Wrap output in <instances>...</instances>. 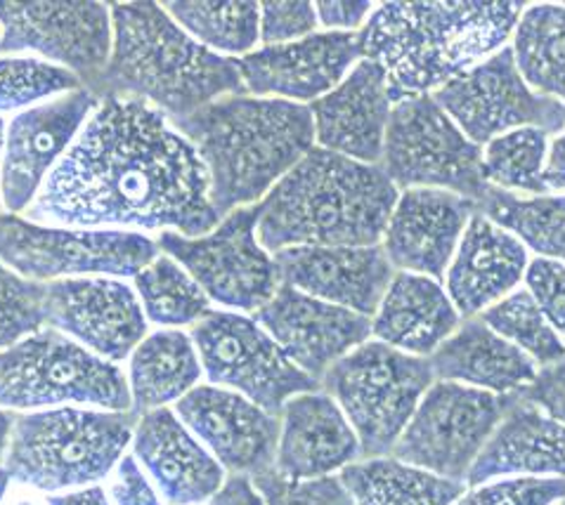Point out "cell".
I'll use <instances>...</instances> for the list:
<instances>
[{
    "label": "cell",
    "mask_w": 565,
    "mask_h": 505,
    "mask_svg": "<svg viewBox=\"0 0 565 505\" xmlns=\"http://www.w3.org/2000/svg\"><path fill=\"white\" fill-rule=\"evenodd\" d=\"M24 217L81 229L175 232L190 239L223 221L194 144L169 116L130 97H99Z\"/></svg>",
    "instance_id": "obj_1"
},
{
    "label": "cell",
    "mask_w": 565,
    "mask_h": 505,
    "mask_svg": "<svg viewBox=\"0 0 565 505\" xmlns=\"http://www.w3.org/2000/svg\"><path fill=\"white\" fill-rule=\"evenodd\" d=\"M525 3H384L358 33L360 57L384 66L393 105L469 72L516 29Z\"/></svg>",
    "instance_id": "obj_2"
},
{
    "label": "cell",
    "mask_w": 565,
    "mask_h": 505,
    "mask_svg": "<svg viewBox=\"0 0 565 505\" xmlns=\"http://www.w3.org/2000/svg\"><path fill=\"white\" fill-rule=\"evenodd\" d=\"M111 29V57L88 88L97 97L140 99L173 121L246 93L237 60L194 41L161 3H114Z\"/></svg>",
    "instance_id": "obj_3"
},
{
    "label": "cell",
    "mask_w": 565,
    "mask_h": 505,
    "mask_svg": "<svg viewBox=\"0 0 565 505\" xmlns=\"http://www.w3.org/2000/svg\"><path fill=\"white\" fill-rule=\"evenodd\" d=\"M173 126L202 157L221 217L258 206L315 147L310 107L277 97L230 95L173 119Z\"/></svg>",
    "instance_id": "obj_4"
},
{
    "label": "cell",
    "mask_w": 565,
    "mask_h": 505,
    "mask_svg": "<svg viewBox=\"0 0 565 505\" xmlns=\"http://www.w3.org/2000/svg\"><path fill=\"white\" fill-rule=\"evenodd\" d=\"M395 204L397 187L379 165L312 147L258 204V241L268 253L376 246Z\"/></svg>",
    "instance_id": "obj_5"
},
{
    "label": "cell",
    "mask_w": 565,
    "mask_h": 505,
    "mask_svg": "<svg viewBox=\"0 0 565 505\" xmlns=\"http://www.w3.org/2000/svg\"><path fill=\"white\" fill-rule=\"evenodd\" d=\"M136 426V411L55 407L22 413L14 420L3 468L26 490H83L111 475Z\"/></svg>",
    "instance_id": "obj_6"
},
{
    "label": "cell",
    "mask_w": 565,
    "mask_h": 505,
    "mask_svg": "<svg viewBox=\"0 0 565 505\" xmlns=\"http://www.w3.org/2000/svg\"><path fill=\"white\" fill-rule=\"evenodd\" d=\"M0 407L8 411L55 407L132 411V399L119 366L43 326L0 350Z\"/></svg>",
    "instance_id": "obj_7"
},
{
    "label": "cell",
    "mask_w": 565,
    "mask_h": 505,
    "mask_svg": "<svg viewBox=\"0 0 565 505\" xmlns=\"http://www.w3.org/2000/svg\"><path fill=\"white\" fill-rule=\"evenodd\" d=\"M434 378L430 359L409 357L381 341L362 343L322 376L327 395L353 426L364 459L393 451Z\"/></svg>",
    "instance_id": "obj_8"
},
{
    "label": "cell",
    "mask_w": 565,
    "mask_h": 505,
    "mask_svg": "<svg viewBox=\"0 0 565 505\" xmlns=\"http://www.w3.org/2000/svg\"><path fill=\"white\" fill-rule=\"evenodd\" d=\"M157 239L138 232L81 229L0 213V260L31 281L136 277L159 256Z\"/></svg>",
    "instance_id": "obj_9"
},
{
    "label": "cell",
    "mask_w": 565,
    "mask_h": 505,
    "mask_svg": "<svg viewBox=\"0 0 565 505\" xmlns=\"http://www.w3.org/2000/svg\"><path fill=\"white\" fill-rule=\"evenodd\" d=\"M381 171L395 187H443L476 204L490 187L483 151L430 95L407 97L391 109Z\"/></svg>",
    "instance_id": "obj_10"
},
{
    "label": "cell",
    "mask_w": 565,
    "mask_h": 505,
    "mask_svg": "<svg viewBox=\"0 0 565 505\" xmlns=\"http://www.w3.org/2000/svg\"><path fill=\"white\" fill-rule=\"evenodd\" d=\"M199 362L213 385H225L279 416L285 404L318 393L320 380L296 366L254 316L211 310L192 329Z\"/></svg>",
    "instance_id": "obj_11"
},
{
    "label": "cell",
    "mask_w": 565,
    "mask_h": 505,
    "mask_svg": "<svg viewBox=\"0 0 565 505\" xmlns=\"http://www.w3.org/2000/svg\"><path fill=\"white\" fill-rule=\"evenodd\" d=\"M511 404L513 393L492 395L452 380L430 385L393 447L395 461L463 482Z\"/></svg>",
    "instance_id": "obj_12"
},
{
    "label": "cell",
    "mask_w": 565,
    "mask_h": 505,
    "mask_svg": "<svg viewBox=\"0 0 565 505\" xmlns=\"http://www.w3.org/2000/svg\"><path fill=\"white\" fill-rule=\"evenodd\" d=\"M258 217L260 206L237 208L204 237L161 232L157 246L185 267L211 300L258 312L281 286L275 258L258 241Z\"/></svg>",
    "instance_id": "obj_13"
},
{
    "label": "cell",
    "mask_w": 565,
    "mask_h": 505,
    "mask_svg": "<svg viewBox=\"0 0 565 505\" xmlns=\"http://www.w3.org/2000/svg\"><path fill=\"white\" fill-rule=\"evenodd\" d=\"M434 99L476 144L500 138L507 130L537 128L550 135L565 128V107L554 97L530 90L511 47L471 66Z\"/></svg>",
    "instance_id": "obj_14"
},
{
    "label": "cell",
    "mask_w": 565,
    "mask_h": 505,
    "mask_svg": "<svg viewBox=\"0 0 565 505\" xmlns=\"http://www.w3.org/2000/svg\"><path fill=\"white\" fill-rule=\"evenodd\" d=\"M107 3H0V55H31L93 88L111 57Z\"/></svg>",
    "instance_id": "obj_15"
},
{
    "label": "cell",
    "mask_w": 565,
    "mask_h": 505,
    "mask_svg": "<svg viewBox=\"0 0 565 505\" xmlns=\"http://www.w3.org/2000/svg\"><path fill=\"white\" fill-rule=\"evenodd\" d=\"M99 97L81 88L14 114L6 123L0 198L3 211L24 215L41 194L47 175L76 142Z\"/></svg>",
    "instance_id": "obj_16"
},
{
    "label": "cell",
    "mask_w": 565,
    "mask_h": 505,
    "mask_svg": "<svg viewBox=\"0 0 565 505\" xmlns=\"http://www.w3.org/2000/svg\"><path fill=\"white\" fill-rule=\"evenodd\" d=\"M43 310L45 326L114 364L132 355L149 324L136 289L116 277L50 281Z\"/></svg>",
    "instance_id": "obj_17"
},
{
    "label": "cell",
    "mask_w": 565,
    "mask_h": 505,
    "mask_svg": "<svg viewBox=\"0 0 565 505\" xmlns=\"http://www.w3.org/2000/svg\"><path fill=\"white\" fill-rule=\"evenodd\" d=\"M175 413L232 475L254 477L275 465L281 420L244 395L196 385L175 401Z\"/></svg>",
    "instance_id": "obj_18"
},
{
    "label": "cell",
    "mask_w": 565,
    "mask_h": 505,
    "mask_svg": "<svg viewBox=\"0 0 565 505\" xmlns=\"http://www.w3.org/2000/svg\"><path fill=\"white\" fill-rule=\"evenodd\" d=\"M358 62V33L324 31L254 50L239 57L237 66L244 88L254 97H277L301 105L334 90Z\"/></svg>",
    "instance_id": "obj_19"
},
{
    "label": "cell",
    "mask_w": 565,
    "mask_h": 505,
    "mask_svg": "<svg viewBox=\"0 0 565 505\" xmlns=\"http://www.w3.org/2000/svg\"><path fill=\"white\" fill-rule=\"evenodd\" d=\"M256 322L308 376L320 380L327 368L367 343L370 316L324 302L281 283L268 305L254 312Z\"/></svg>",
    "instance_id": "obj_20"
},
{
    "label": "cell",
    "mask_w": 565,
    "mask_h": 505,
    "mask_svg": "<svg viewBox=\"0 0 565 505\" xmlns=\"http://www.w3.org/2000/svg\"><path fill=\"white\" fill-rule=\"evenodd\" d=\"M281 283L358 314H376L393 281L381 246H294L275 253Z\"/></svg>",
    "instance_id": "obj_21"
},
{
    "label": "cell",
    "mask_w": 565,
    "mask_h": 505,
    "mask_svg": "<svg viewBox=\"0 0 565 505\" xmlns=\"http://www.w3.org/2000/svg\"><path fill=\"white\" fill-rule=\"evenodd\" d=\"M391 105L384 66L360 60L334 90L310 103L315 142L334 154L374 165L384 157Z\"/></svg>",
    "instance_id": "obj_22"
},
{
    "label": "cell",
    "mask_w": 565,
    "mask_h": 505,
    "mask_svg": "<svg viewBox=\"0 0 565 505\" xmlns=\"http://www.w3.org/2000/svg\"><path fill=\"white\" fill-rule=\"evenodd\" d=\"M478 204L445 190H407L391 213L384 253L393 267L443 279Z\"/></svg>",
    "instance_id": "obj_23"
},
{
    "label": "cell",
    "mask_w": 565,
    "mask_h": 505,
    "mask_svg": "<svg viewBox=\"0 0 565 505\" xmlns=\"http://www.w3.org/2000/svg\"><path fill=\"white\" fill-rule=\"evenodd\" d=\"M132 456L171 505L204 503L225 482V468L171 409L138 416Z\"/></svg>",
    "instance_id": "obj_24"
},
{
    "label": "cell",
    "mask_w": 565,
    "mask_h": 505,
    "mask_svg": "<svg viewBox=\"0 0 565 505\" xmlns=\"http://www.w3.org/2000/svg\"><path fill=\"white\" fill-rule=\"evenodd\" d=\"M281 430L275 470L287 477L312 480L362 459V447L334 397L303 393L291 397L279 413Z\"/></svg>",
    "instance_id": "obj_25"
},
{
    "label": "cell",
    "mask_w": 565,
    "mask_h": 505,
    "mask_svg": "<svg viewBox=\"0 0 565 505\" xmlns=\"http://www.w3.org/2000/svg\"><path fill=\"white\" fill-rule=\"evenodd\" d=\"M527 267V253L511 232L494 225L483 213H476L447 272V289L455 308L463 316L504 298L516 286Z\"/></svg>",
    "instance_id": "obj_26"
},
{
    "label": "cell",
    "mask_w": 565,
    "mask_h": 505,
    "mask_svg": "<svg viewBox=\"0 0 565 505\" xmlns=\"http://www.w3.org/2000/svg\"><path fill=\"white\" fill-rule=\"evenodd\" d=\"M509 473L565 477V426L513 393L500 426L469 470V484Z\"/></svg>",
    "instance_id": "obj_27"
},
{
    "label": "cell",
    "mask_w": 565,
    "mask_h": 505,
    "mask_svg": "<svg viewBox=\"0 0 565 505\" xmlns=\"http://www.w3.org/2000/svg\"><path fill=\"white\" fill-rule=\"evenodd\" d=\"M457 329L455 302L436 279L414 272L393 277L372 324V333L381 343L414 355H434Z\"/></svg>",
    "instance_id": "obj_28"
},
{
    "label": "cell",
    "mask_w": 565,
    "mask_h": 505,
    "mask_svg": "<svg viewBox=\"0 0 565 505\" xmlns=\"http://www.w3.org/2000/svg\"><path fill=\"white\" fill-rule=\"evenodd\" d=\"M440 380H461L488 393L511 395L533 383L537 368L521 347L497 335L483 319H467L430 357Z\"/></svg>",
    "instance_id": "obj_29"
},
{
    "label": "cell",
    "mask_w": 565,
    "mask_h": 505,
    "mask_svg": "<svg viewBox=\"0 0 565 505\" xmlns=\"http://www.w3.org/2000/svg\"><path fill=\"white\" fill-rule=\"evenodd\" d=\"M202 372L192 335L175 329L147 333L132 350L126 376L132 411L142 416L166 409V404L178 401L192 390Z\"/></svg>",
    "instance_id": "obj_30"
},
{
    "label": "cell",
    "mask_w": 565,
    "mask_h": 505,
    "mask_svg": "<svg viewBox=\"0 0 565 505\" xmlns=\"http://www.w3.org/2000/svg\"><path fill=\"white\" fill-rule=\"evenodd\" d=\"M341 482L355 505H452L463 494V482L395 459H370L345 465Z\"/></svg>",
    "instance_id": "obj_31"
},
{
    "label": "cell",
    "mask_w": 565,
    "mask_h": 505,
    "mask_svg": "<svg viewBox=\"0 0 565 505\" xmlns=\"http://www.w3.org/2000/svg\"><path fill=\"white\" fill-rule=\"evenodd\" d=\"M513 60L530 88L565 107V8H525L513 36Z\"/></svg>",
    "instance_id": "obj_32"
},
{
    "label": "cell",
    "mask_w": 565,
    "mask_h": 505,
    "mask_svg": "<svg viewBox=\"0 0 565 505\" xmlns=\"http://www.w3.org/2000/svg\"><path fill=\"white\" fill-rule=\"evenodd\" d=\"M147 322L175 329L194 326L211 312V298L192 275L166 253L132 277Z\"/></svg>",
    "instance_id": "obj_33"
},
{
    "label": "cell",
    "mask_w": 565,
    "mask_h": 505,
    "mask_svg": "<svg viewBox=\"0 0 565 505\" xmlns=\"http://www.w3.org/2000/svg\"><path fill=\"white\" fill-rule=\"evenodd\" d=\"M478 213L516 234L542 256L565 262V196L521 198L511 192L488 187L483 198L478 201Z\"/></svg>",
    "instance_id": "obj_34"
},
{
    "label": "cell",
    "mask_w": 565,
    "mask_h": 505,
    "mask_svg": "<svg viewBox=\"0 0 565 505\" xmlns=\"http://www.w3.org/2000/svg\"><path fill=\"white\" fill-rule=\"evenodd\" d=\"M194 41L213 53L248 55L260 41L258 3H161Z\"/></svg>",
    "instance_id": "obj_35"
},
{
    "label": "cell",
    "mask_w": 565,
    "mask_h": 505,
    "mask_svg": "<svg viewBox=\"0 0 565 505\" xmlns=\"http://www.w3.org/2000/svg\"><path fill=\"white\" fill-rule=\"evenodd\" d=\"M546 132L537 128H519L488 142L483 157V178L497 190L525 192L542 196L544 187Z\"/></svg>",
    "instance_id": "obj_36"
},
{
    "label": "cell",
    "mask_w": 565,
    "mask_h": 505,
    "mask_svg": "<svg viewBox=\"0 0 565 505\" xmlns=\"http://www.w3.org/2000/svg\"><path fill=\"white\" fill-rule=\"evenodd\" d=\"M86 88L70 69L31 55H0V114H20Z\"/></svg>",
    "instance_id": "obj_37"
},
{
    "label": "cell",
    "mask_w": 565,
    "mask_h": 505,
    "mask_svg": "<svg viewBox=\"0 0 565 505\" xmlns=\"http://www.w3.org/2000/svg\"><path fill=\"white\" fill-rule=\"evenodd\" d=\"M480 319L497 335L521 347L527 357H535V362L544 366L565 357V345L527 291L511 293L486 310Z\"/></svg>",
    "instance_id": "obj_38"
},
{
    "label": "cell",
    "mask_w": 565,
    "mask_h": 505,
    "mask_svg": "<svg viewBox=\"0 0 565 505\" xmlns=\"http://www.w3.org/2000/svg\"><path fill=\"white\" fill-rule=\"evenodd\" d=\"M45 283L17 275L0 260V350L45 326Z\"/></svg>",
    "instance_id": "obj_39"
},
{
    "label": "cell",
    "mask_w": 565,
    "mask_h": 505,
    "mask_svg": "<svg viewBox=\"0 0 565 505\" xmlns=\"http://www.w3.org/2000/svg\"><path fill=\"white\" fill-rule=\"evenodd\" d=\"M265 505H355L341 477L324 475L312 480H296L281 475L273 468L252 477Z\"/></svg>",
    "instance_id": "obj_40"
},
{
    "label": "cell",
    "mask_w": 565,
    "mask_h": 505,
    "mask_svg": "<svg viewBox=\"0 0 565 505\" xmlns=\"http://www.w3.org/2000/svg\"><path fill=\"white\" fill-rule=\"evenodd\" d=\"M565 498V477H521L480 486L457 505H552Z\"/></svg>",
    "instance_id": "obj_41"
},
{
    "label": "cell",
    "mask_w": 565,
    "mask_h": 505,
    "mask_svg": "<svg viewBox=\"0 0 565 505\" xmlns=\"http://www.w3.org/2000/svg\"><path fill=\"white\" fill-rule=\"evenodd\" d=\"M318 10L312 3H263L260 41L265 45L291 43L318 33Z\"/></svg>",
    "instance_id": "obj_42"
},
{
    "label": "cell",
    "mask_w": 565,
    "mask_h": 505,
    "mask_svg": "<svg viewBox=\"0 0 565 505\" xmlns=\"http://www.w3.org/2000/svg\"><path fill=\"white\" fill-rule=\"evenodd\" d=\"M525 279L527 293L537 302L546 322L565 333V265L552 258H537L530 262Z\"/></svg>",
    "instance_id": "obj_43"
},
{
    "label": "cell",
    "mask_w": 565,
    "mask_h": 505,
    "mask_svg": "<svg viewBox=\"0 0 565 505\" xmlns=\"http://www.w3.org/2000/svg\"><path fill=\"white\" fill-rule=\"evenodd\" d=\"M107 496L114 505H161L157 486L149 480L136 456H121L111 470Z\"/></svg>",
    "instance_id": "obj_44"
},
{
    "label": "cell",
    "mask_w": 565,
    "mask_h": 505,
    "mask_svg": "<svg viewBox=\"0 0 565 505\" xmlns=\"http://www.w3.org/2000/svg\"><path fill=\"white\" fill-rule=\"evenodd\" d=\"M516 395L565 426V357L546 364Z\"/></svg>",
    "instance_id": "obj_45"
},
{
    "label": "cell",
    "mask_w": 565,
    "mask_h": 505,
    "mask_svg": "<svg viewBox=\"0 0 565 505\" xmlns=\"http://www.w3.org/2000/svg\"><path fill=\"white\" fill-rule=\"evenodd\" d=\"M318 10V20L322 26L331 29V31H343V33H353V29H358L367 14L374 10L372 3L367 0H360V3H318L315 6Z\"/></svg>",
    "instance_id": "obj_46"
},
{
    "label": "cell",
    "mask_w": 565,
    "mask_h": 505,
    "mask_svg": "<svg viewBox=\"0 0 565 505\" xmlns=\"http://www.w3.org/2000/svg\"><path fill=\"white\" fill-rule=\"evenodd\" d=\"M211 505H265L263 496L248 475H232L223 482L218 492L213 494Z\"/></svg>",
    "instance_id": "obj_47"
},
{
    "label": "cell",
    "mask_w": 565,
    "mask_h": 505,
    "mask_svg": "<svg viewBox=\"0 0 565 505\" xmlns=\"http://www.w3.org/2000/svg\"><path fill=\"white\" fill-rule=\"evenodd\" d=\"M544 187L546 190H565V132L558 135L550 151V161L544 163Z\"/></svg>",
    "instance_id": "obj_48"
},
{
    "label": "cell",
    "mask_w": 565,
    "mask_h": 505,
    "mask_svg": "<svg viewBox=\"0 0 565 505\" xmlns=\"http://www.w3.org/2000/svg\"><path fill=\"white\" fill-rule=\"evenodd\" d=\"M47 505H114L107 496V490L99 484L83 486V490L64 492V494H50Z\"/></svg>",
    "instance_id": "obj_49"
},
{
    "label": "cell",
    "mask_w": 565,
    "mask_h": 505,
    "mask_svg": "<svg viewBox=\"0 0 565 505\" xmlns=\"http://www.w3.org/2000/svg\"><path fill=\"white\" fill-rule=\"evenodd\" d=\"M17 416L8 409L0 407V463L6 461V453L10 447V437H12V428H14Z\"/></svg>",
    "instance_id": "obj_50"
},
{
    "label": "cell",
    "mask_w": 565,
    "mask_h": 505,
    "mask_svg": "<svg viewBox=\"0 0 565 505\" xmlns=\"http://www.w3.org/2000/svg\"><path fill=\"white\" fill-rule=\"evenodd\" d=\"M3 505H41V503H36L33 498H29V496H20L17 492H12V486H10V492H8L6 501H3Z\"/></svg>",
    "instance_id": "obj_51"
},
{
    "label": "cell",
    "mask_w": 565,
    "mask_h": 505,
    "mask_svg": "<svg viewBox=\"0 0 565 505\" xmlns=\"http://www.w3.org/2000/svg\"><path fill=\"white\" fill-rule=\"evenodd\" d=\"M10 486H12V477H10L8 470L0 465V505H3V501H6L8 492H10Z\"/></svg>",
    "instance_id": "obj_52"
},
{
    "label": "cell",
    "mask_w": 565,
    "mask_h": 505,
    "mask_svg": "<svg viewBox=\"0 0 565 505\" xmlns=\"http://www.w3.org/2000/svg\"><path fill=\"white\" fill-rule=\"evenodd\" d=\"M3 144H6V121L0 116V163H3ZM0 213H3V198H0Z\"/></svg>",
    "instance_id": "obj_53"
},
{
    "label": "cell",
    "mask_w": 565,
    "mask_h": 505,
    "mask_svg": "<svg viewBox=\"0 0 565 505\" xmlns=\"http://www.w3.org/2000/svg\"><path fill=\"white\" fill-rule=\"evenodd\" d=\"M561 505H565V498H563V503H561Z\"/></svg>",
    "instance_id": "obj_54"
}]
</instances>
